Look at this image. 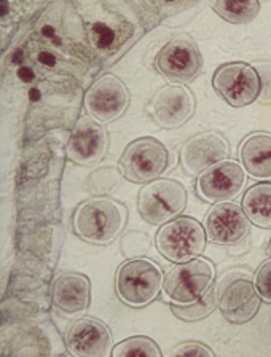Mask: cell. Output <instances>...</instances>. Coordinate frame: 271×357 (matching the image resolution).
<instances>
[{"instance_id": "cell-1", "label": "cell", "mask_w": 271, "mask_h": 357, "mask_svg": "<svg viewBox=\"0 0 271 357\" xmlns=\"http://www.w3.org/2000/svg\"><path fill=\"white\" fill-rule=\"evenodd\" d=\"M126 208L110 198L83 201L74 214V230L90 244H110L125 228Z\"/></svg>"}, {"instance_id": "cell-2", "label": "cell", "mask_w": 271, "mask_h": 357, "mask_svg": "<svg viewBox=\"0 0 271 357\" xmlns=\"http://www.w3.org/2000/svg\"><path fill=\"white\" fill-rule=\"evenodd\" d=\"M163 287V273L157 264L148 259L125 261L115 278L118 298L131 308H142L157 298Z\"/></svg>"}, {"instance_id": "cell-3", "label": "cell", "mask_w": 271, "mask_h": 357, "mask_svg": "<svg viewBox=\"0 0 271 357\" xmlns=\"http://www.w3.org/2000/svg\"><path fill=\"white\" fill-rule=\"evenodd\" d=\"M187 206V190L174 178H155L139 192L137 211L144 222L163 225L174 220Z\"/></svg>"}, {"instance_id": "cell-4", "label": "cell", "mask_w": 271, "mask_h": 357, "mask_svg": "<svg viewBox=\"0 0 271 357\" xmlns=\"http://www.w3.org/2000/svg\"><path fill=\"white\" fill-rule=\"evenodd\" d=\"M212 281V264L196 257L184 264H177L166 273L163 292L173 305H190L208 292Z\"/></svg>"}, {"instance_id": "cell-5", "label": "cell", "mask_w": 271, "mask_h": 357, "mask_svg": "<svg viewBox=\"0 0 271 357\" xmlns=\"http://www.w3.org/2000/svg\"><path fill=\"white\" fill-rule=\"evenodd\" d=\"M206 245V230L192 217H177L160 228L157 249L164 259L184 264L203 254Z\"/></svg>"}, {"instance_id": "cell-6", "label": "cell", "mask_w": 271, "mask_h": 357, "mask_svg": "<svg viewBox=\"0 0 271 357\" xmlns=\"http://www.w3.org/2000/svg\"><path fill=\"white\" fill-rule=\"evenodd\" d=\"M168 166V150L153 137H141L125 149L118 167L125 178L134 183L152 182Z\"/></svg>"}, {"instance_id": "cell-7", "label": "cell", "mask_w": 271, "mask_h": 357, "mask_svg": "<svg viewBox=\"0 0 271 357\" xmlns=\"http://www.w3.org/2000/svg\"><path fill=\"white\" fill-rule=\"evenodd\" d=\"M212 86L231 107H246L260 96V78L256 67L246 63H226L215 70Z\"/></svg>"}, {"instance_id": "cell-8", "label": "cell", "mask_w": 271, "mask_h": 357, "mask_svg": "<svg viewBox=\"0 0 271 357\" xmlns=\"http://www.w3.org/2000/svg\"><path fill=\"white\" fill-rule=\"evenodd\" d=\"M155 66L166 80L184 85L195 80L201 69V54L189 38H174L164 45L157 54Z\"/></svg>"}, {"instance_id": "cell-9", "label": "cell", "mask_w": 271, "mask_h": 357, "mask_svg": "<svg viewBox=\"0 0 271 357\" xmlns=\"http://www.w3.org/2000/svg\"><path fill=\"white\" fill-rule=\"evenodd\" d=\"M130 93L123 82L114 75H104L93 83L85 94V109L98 123L117 120L128 109Z\"/></svg>"}, {"instance_id": "cell-10", "label": "cell", "mask_w": 271, "mask_h": 357, "mask_svg": "<svg viewBox=\"0 0 271 357\" xmlns=\"http://www.w3.org/2000/svg\"><path fill=\"white\" fill-rule=\"evenodd\" d=\"M246 185V172L236 161H222L198 176L196 192L208 203H226Z\"/></svg>"}, {"instance_id": "cell-11", "label": "cell", "mask_w": 271, "mask_h": 357, "mask_svg": "<svg viewBox=\"0 0 271 357\" xmlns=\"http://www.w3.org/2000/svg\"><path fill=\"white\" fill-rule=\"evenodd\" d=\"M107 150V132L101 123L85 116L77 121L68 142V158L80 166H93Z\"/></svg>"}, {"instance_id": "cell-12", "label": "cell", "mask_w": 271, "mask_h": 357, "mask_svg": "<svg viewBox=\"0 0 271 357\" xmlns=\"http://www.w3.org/2000/svg\"><path fill=\"white\" fill-rule=\"evenodd\" d=\"M229 152V144L222 136L203 132L184 144L180 150V165L189 176H200L211 166L225 161Z\"/></svg>"}, {"instance_id": "cell-13", "label": "cell", "mask_w": 271, "mask_h": 357, "mask_svg": "<svg viewBox=\"0 0 271 357\" xmlns=\"http://www.w3.org/2000/svg\"><path fill=\"white\" fill-rule=\"evenodd\" d=\"M150 109L158 126L173 130L190 120L195 112V99L185 86L169 85L155 94Z\"/></svg>"}, {"instance_id": "cell-14", "label": "cell", "mask_w": 271, "mask_h": 357, "mask_svg": "<svg viewBox=\"0 0 271 357\" xmlns=\"http://www.w3.org/2000/svg\"><path fill=\"white\" fill-rule=\"evenodd\" d=\"M204 230L211 243L231 245L249 233V219L240 204L217 203L209 211Z\"/></svg>"}, {"instance_id": "cell-15", "label": "cell", "mask_w": 271, "mask_h": 357, "mask_svg": "<svg viewBox=\"0 0 271 357\" xmlns=\"http://www.w3.org/2000/svg\"><path fill=\"white\" fill-rule=\"evenodd\" d=\"M68 351L75 357H107L112 354V335L96 319L83 317L72 324L68 337Z\"/></svg>"}, {"instance_id": "cell-16", "label": "cell", "mask_w": 271, "mask_h": 357, "mask_svg": "<svg viewBox=\"0 0 271 357\" xmlns=\"http://www.w3.org/2000/svg\"><path fill=\"white\" fill-rule=\"evenodd\" d=\"M260 308V295L256 284L246 279H238L224 290L220 298V312L231 324H246L252 321Z\"/></svg>"}, {"instance_id": "cell-17", "label": "cell", "mask_w": 271, "mask_h": 357, "mask_svg": "<svg viewBox=\"0 0 271 357\" xmlns=\"http://www.w3.org/2000/svg\"><path fill=\"white\" fill-rule=\"evenodd\" d=\"M53 305L64 314H79L90 306L91 286L80 273H59L52 290Z\"/></svg>"}, {"instance_id": "cell-18", "label": "cell", "mask_w": 271, "mask_h": 357, "mask_svg": "<svg viewBox=\"0 0 271 357\" xmlns=\"http://www.w3.org/2000/svg\"><path fill=\"white\" fill-rule=\"evenodd\" d=\"M240 158L254 178H271V134L254 132L242 141Z\"/></svg>"}, {"instance_id": "cell-19", "label": "cell", "mask_w": 271, "mask_h": 357, "mask_svg": "<svg viewBox=\"0 0 271 357\" xmlns=\"http://www.w3.org/2000/svg\"><path fill=\"white\" fill-rule=\"evenodd\" d=\"M242 211L249 222L258 228H271V183L251 187L242 198Z\"/></svg>"}, {"instance_id": "cell-20", "label": "cell", "mask_w": 271, "mask_h": 357, "mask_svg": "<svg viewBox=\"0 0 271 357\" xmlns=\"http://www.w3.org/2000/svg\"><path fill=\"white\" fill-rule=\"evenodd\" d=\"M220 18L231 22V24H247L251 22L260 11V3L256 0L249 2H233V0H219V2H211Z\"/></svg>"}, {"instance_id": "cell-21", "label": "cell", "mask_w": 271, "mask_h": 357, "mask_svg": "<svg viewBox=\"0 0 271 357\" xmlns=\"http://www.w3.org/2000/svg\"><path fill=\"white\" fill-rule=\"evenodd\" d=\"M217 306V297L214 290H208L200 300L193 301L190 305H174L173 312L174 316L184 321H201L204 317L211 314Z\"/></svg>"}, {"instance_id": "cell-22", "label": "cell", "mask_w": 271, "mask_h": 357, "mask_svg": "<svg viewBox=\"0 0 271 357\" xmlns=\"http://www.w3.org/2000/svg\"><path fill=\"white\" fill-rule=\"evenodd\" d=\"M114 357H130V356H148L162 357L158 344L147 337H132L118 343L112 349Z\"/></svg>"}, {"instance_id": "cell-23", "label": "cell", "mask_w": 271, "mask_h": 357, "mask_svg": "<svg viewBox=\"0 0 271 357\" xmlns=\"http://www.w3.org/2000/svg\"><path fill=\"white\" fill-rule=\"evenodd\" d=\"M256 289L260 295V298L271 303V260L258 268L256 275Z\"/></svg>"}, {"instance_id": "cell-24", "label": "cell", "mask_w": 271, "mask_h": 357, "mask_svg": "<svg viewBox=\"0 0 271 357\" xmlns=\"http://www.w3.org/2000/svg\"><path fill=\"white\" fill-rule=\"evenodd\" d=\"M256 70L260 78L258 100L263 104H270L271 102V63L258 64Z\"/></svg>"}, {"instance_id": "cell-25", "label": "cell", "mask_w": 271, "mask_h": 357, "mask_svg": "<svg viewBox=\"0 0 271 357\" xmlns=\"http://www.w3.org/2000/svg\"><path fill=\"white\" fill-rule=\"evenodd\" d=\"M173 356H209L212 357L214 353L209 348H206V346L201 344V343H185L182 344L177 348Z\"/></svg>"}, {"instance_id": "cell-26", "label": "cell", "mask_w": 271, "mask_h": 357, "mask_svg": "<svg viewBox=\"0 0 271 357\" xmlns=\"http://www.w3.org/2000/svg\"><path fill=\"white\" fill-rule=\"evenodd\" d=\"M270 254H271V241H270Z\"/></svg>"}]
</instances>
